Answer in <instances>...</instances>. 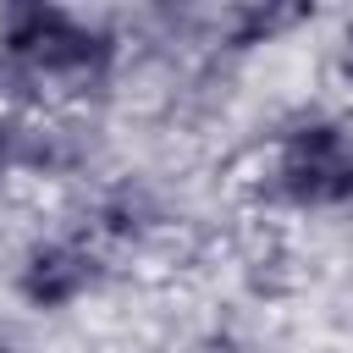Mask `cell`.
<instances>
[{
    "label": "cell",
    "mask_w": 353,
    "mask_h": 353,
    "mask_svg": "<svg viewBox=\"0 0 353 353\" xmlns=\"http://www.w3.org/2000/svg\"><path fill=\"white\" fill-rule=\"evenodd\" d=\"M116 61L121 39L72 6L28 0L0 11V83L88 94L116 72Z\"/></svg>",
    "instance_id": "6da1fadb"
},
{
    "label": "cell",
    "mask_w": 353,
    "mask_h": 353,
    "mask_svg": "<svg viewBox=\"0 0 353 353\" xmlns=\"http://www.w3.org/2000/svg\"><path fill=\"white\" fill-rule=\"evenodd\" d=\"M259 193L298 215H331L353 204V121L336 110H298L287 127H276Z\"/></svg>",
    "instance_id": "7a4b0ae2"
},
{
    "label": "cell",
    "mask_w": 353,
    "mask_h": 353,
    "mask_svg": "<svg viewBox=\"0 0 353 353\" xmlns=\"http://www.w3.org/2000/svg\"><path fill=\"white\" fill-rule=\"evenodd\" d=\"M105 281V254L99 243L88 237H72V232H55V237H33L17 259V298L39 314H66L72 303H83L88 292H99Z\"/></svg>",
    "instance_id": "3957f363"
},
{
    "label": "cell",
    "mask_w": 353,
    "mask_h": 353,
    "mask_svg": "<svg viewBox=\"0 0 353 353\" xmlns=\"http://www.w3.org/2000/svg\"><path fill=\"white\" fill-rule=\"evenodd\" d=\"M88 160L77 127L39 116L33 105H0V176H72Z\"/></svg>",
    "instance_id": "277c9868"
},
{
    "label": "cell",
    "mask_w": 353,
    "mask_h": 353,
    "mask_svg": "<svg viewBox=\"0 0 353 353\" xmlns=\"http://www.w3.org/2000/svg\"><path fill=\"white\" fill-rule=\"evenodd\" d=\"M160 226V204H154V193L143 188V182H116V188H105L99 193V204H94V237L99 243H143L149 232Z\"/></svg>",
    "instance_id": "5b68a950"
},
{
    "label": "cell",
    "mask_w": 353,
    "mask_h": 353,
    "mask_svg": "<svg viewBox=\"0 0 353 353\" xmlns=\"http://www.w3.org/2000/svg\"><path fill=\"white\" fill-rule=\"evenodd\" d=\"M303 11H276V6H237V11H226V39H232V50H248V44H265V39H276L281 28H292Z\"/></svg>",
    "instance_id": "8992f818"
},
{
    "label": "cell",
    "mask_w": 353,
    "mask_h": 353,
    "mask_svg": "<svg viewBox=\"0 0 353 353\" xmlns=\"http://www.w3.org/2000/svg\"><path fill=\"white\" fill-rule=\"evenodd\" d=\"M336 83L353 94V17H347L342 33H336Z\"/></svg>",
    "instance_id": "52a82bcc"
}]
</instances>
